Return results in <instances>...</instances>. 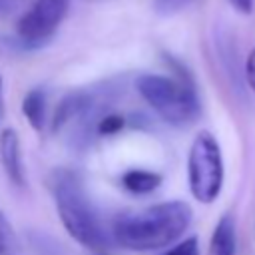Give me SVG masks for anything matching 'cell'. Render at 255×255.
Instances as JSON below:
<instances>
[{"label": "cell", "instance_id": "1", "mask_svg": "<svg viewBox=\"0 0 255 255\" xmlns=\"http://www.w3.org/2000/svg\"><path fill=\"white\" fill-rule=\"evenodd\" d=\"M193 219L187 201L169 199L114 217L110 237L128 251H157L177 243Z\"/></svg>", "mask_w": 255, "mask_h": 255}, {"label": "cell", "instance_id": "2", "mask_svg": "<svg viewBox=\"0 0 255 255\" xmlns=\"http://www.w3.org/2000/svg\"><path fill=\"white\" fill-rule=\"evenodd\" d=\"M52 195L58 219L68 235L92 251H104L110 237L86 193L80 175L72 169H58L52 175Z\"/></svg>", "mask_w": 255, "mask_h": 255}, {"label": "cell", "instance_id": "3", "mask_svg": "<svg viewBox=\"0 0 255 255\" xmlns=\"http://www.w3.org/2000/svg\"><path fill=\"white\" fill-rule=\"evenodd\" d=\"M171 64L173 76L139 74L135 78V90L165 124L187 128L199 120L201 104L191 76L177 62Z\"/></svg>", "mask_w": 255, "mask_h": 255}, {"label": "cell", "instance_id": "4", "mask_svg": "<svg viewBox=\"0 0 255 255\" xmlns=\"http://www.w3.org/2000/svg\"><path fill=\"white\" fill-rule=\"evenodd\" d=\"M225 169L219 141L207 129H201L187 153V183L193 199L199 203H213L223 189Z\"/></svg>", "mask_w": 255, "mask_h": 255}, {"label": "cell", "instance_id": "5", "mask_svg": "<svg viewBox=\"0 0 255 255\" xmlns=\"http://www.w3.org/2000/svg\"><path fill=\"white\" fill-rule=\"evenodd\" d=\"M66 14L68 0H34L16 22V36L30 48L44 46L52 40Z\"/></svg>", "mask_w": 255, "mask_h": 255}, {"label": "cell", "instance_id": "6", "mask_svg": "<svg viewBox=\"0 0 255 255\" xmlns=\"http://www.w3.org/2000/svg\"><path fill=\"white\" fill-rule=\"evenodd\" d=\"M0 163H2L4 173L12 185H16V187L26 185V167H24V157H22V143H20V135L14 128L0 129Z\"/></svg>", "mask_w": 255, "mask_h": 255}, {"label": "cell", "instance_id": "7", "mask_svg": "<svg viewBox=\"0 0 255 255\" xmlns=\"http://www.w3.org/2000/svg\"><path fill=\"white\" fill-rule=\"evenodd\" d=\"M237 253V233L235 219L231 213H223L209 239V255H235Z\"/></svg>", "mask_w": 255, "mask_h": 255}, {"label": "cell", "instance_id": "8", "mask_svg": "<svg viewBox=\"0 0 255 255\" xmlns=\"http://www.w3.org/2000/svg\"><path fill=\"white\" fill-rule=\"evenodd\" d=\"M48 98L42 88H32L22 100V114L34 131H44L48 124Z\"/></svg>", "mask_w": 255, "mask_h": 255}, {"label": "cell", "instance_id": "9", "mask_svg": "<svg viewBox=\"0 0 255 255\" xmlns=\"http://www.w3.org/2000/svg\"><path fill=\"white\" fill-rule=\"evenodd\" d=\"M88 104H90V98H88V94H84V92H72V94L64 96L62 102L58 104L56 112H54L52 129H54V131L62 129L70 120L78 118V116L88 108Z\"/></svg>", "mask_w": 255, "mask_h": 255}, {"label": "cell", "instance_id": "10", "mask_svg": "<svg viewBox=\"0 0 255 255\" xmlns=\"http://www.w3.org/2000/svg\"><path fill=\"white\" fill-rule=\"evenodd\" d=\"M163 177L151 169H128L122 175V185L133 195H147L161 185Z\"/></svg>", "mask_w": 255, "mask_h": 255}, {"label": "cell", "instance_id": "11", "mask_svg": "<svg viewBox=\"0 0 255 255\" xmlns=\"http://www.w3.org/2000/svg\"><path fill=\"white\" fill-rule=\"evenodd\" d=\"M0 255H20L18 235L2 209H0Z\"/></svg>", "mask_w": 255, "mask_h": 255}, {"label": "cell", "instance_id": "12", "mask_svg": "<svg viewBox=\"0 0 255 255\" xmlns=\"http://www.w3.org/2000/svg\"><path fill=\"white\" fill-rule=\"evenodd\" d=\"M124 126H126V118L124 116H120V114H108V116H104L98 122L96 131L100 135H116L118 131L124 129Z\"/></svg>", "mask_w": 255, "mask_h": 255}, {"label": "cell", "instance_id": "13", "mask_svg": "<svg viewBox=\"0 0 255 255\" xmlns=\"http://www.w3.org/2000/svg\"><path fill=\"white\" fill-rule=\"evenodd\" d=\"M195 0H153V10L161 16H173L189 8Z\"/></svg>", "mask_w": 255, "mask_h": 255}, {"label": "cell", "instance_id": "14", "mask_svg": "<svg viewBox=\"0 0 255 255\" xmlns=\"http://www.w3.org/2000/svg\"><path fill=\"white\" fill-rule=\"evenodd\" d=\"M163 255H201L199 253V239L195 235L185 237L183 241H177L173 247H169Z\"/></svg>", "mask_w": 255, "mask_h": 255}, {"label": "cell", "instance_id": "15", "mask_svg": "<svg viewBox=\"0 0 255 255\" xmlns=\"http://www.w3.org/2000/svg\"><path fill=\"white\" fill-rule=\"evenodd\" d=\"M245 78H247L249 88L255 92V46H253V50L249 52L247 62H245Z\"/></svg>", "mask_w": 255, "mask_h": 255}, {"label": "cell", "instance_id": "16", "mask_svg": "<svg viewBox=\"0 0 255 255\" xmlns=\"http://www.w3.org/2000/svg\"><path fill=\"white\" fill-rule=\"evenodd\" d=\"M227 2L239 14H251V10H253V0H227Z\"/></svg>", "mask_w": 255, "mask_h": 255}, {"label": "cell", "instance_id": "17", "mask_svg": "<svg viewBox=\"0 0 255 255\" xmlns=\"http://www.w3.org/2000/svg\"><path fill=\"white\" fill-rule=\"evenodd\" d=\"M0 92H2V78H0Z\"/></svg>", "mask_w": 255, "mask_h": 255}, {"label": "cell", "instance_id": "18", "mask_svg": "<svg viewBox=\"0 0 255 255\" xmlns=\"http://www.w3.org/2000/svg\"><path fill=\"white\" fill-rule=\"evenodd\" d=\"M100 255H108V253H100Z\"/></svg>", "mask_w": 255, "mask_h": 255}]
</instances>
